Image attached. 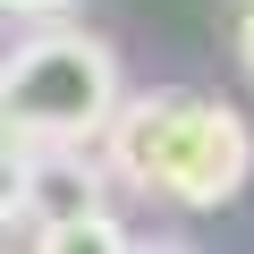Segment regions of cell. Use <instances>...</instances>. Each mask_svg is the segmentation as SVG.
Here are the masks:
<instances>
[{
    "label": "cell",
    "mask_w": 254,
    "mask_h": 254,
    "mask_svg": "<svg viewBox=\"0 0 254 254\" xmlns=\"http://www.w3.org/2000/svg\"><path fill=\"white\" fill-rule=\"evenodd\" d=\"M136 254H187V246H136Z\"/></svg>",
    "instance_id": "obj_8"
},
{
    "label": "cell",
    "mask_w": 254,
    "mask_h": 254,
    "mask_svg": "<svg viewBox=\"0 0 254 254\" xmlns=\"http://www.w3.org/2000/svg\"><path fill=\"white\" fill-rule=\"evenodd\" d=\"M0 9H17V17H68L76 0H0Z\"/></svg>",
    "instance_id": "obj_6"
},
{
    "label": "cell",
    "mask_w": 254,
    "mask_h": 254,
    "mask_svg": "<svg viewBox=\"0 0 254 254\" xmlns=\"http://www.w3.org/2000/svg\"><path fill=\"white\" fill-rule=\"evenodd\" d=\"M26 212V144H0V229Z\"/></svg>",
    "instance_id": "obj_5"
},
{
    "label": "cell",
    "mask_w": 254,
    "mask_h": 254,
    "mask_svg": "<svg viewBox=\"0 0 254 254\" xmlns=\"http://www.w3.org/2000/svg\"><path fill=\"white\" fill-rule=\"evenodd\" d=\"M26 212H34L43 229L102 212V170H93L76 144H43V153H26Z\"/></svg>",
    "instance_id": "obj_3"
},
{
    "label": "cell",
    "mask_w": 254,
    "mask_h": 254,
    "mask_svg": "<svg viewBox=\"0 0 254 254\" xmlns=\"http://www.w3.org/2000/svg\"><path fill=\"white\" fill-rule=\"evenodd\" d=\"M43 254H136V246H127V229H119L110 212H85V220L43 229Z\"/></svg>",
    "instance_id": "obj_4"
},
{
    "label": "cell",
    "mask_w": 254,
    "mask_h": 254,
    "mask_svg": "<svg viewBox=\"0 0 254 254\" xmlns=\"http://www.w3.org/2000/svg\"><path fill=\"white\" fill-rule=\"evenodd\" d=\"M237 60H246V76H254V0H246V17H237Z\"/></svg>",
    "instance_id": "obj_7"
},
{
    "label": "cell",
    "mask_w": 254,
    "mask_h": 254,
    "mask_svg": "<svg viewBox=\"0 0 254 254\" xmlns=\"http://www.w3.org/2000/svg\"><path fill=\"white\" fill-rule=\"evenodd\" d=\"M0 110L17 144H85L119 119V51L85 26H43L0 60Z\"/></svg>",
    "instance_id": "obj_2"
},
{
    "label": "cell",
    "mask_w": 254,
    "mask_h": 254,
    "mask_svg": "<svg viewBox=\"0 0 254 254\" xmlns=\"http://www.w3.org/2000/svg\"><path fill=\"white\" fill-rule=\"evenodd\" d=\"M119 178H136L144 195L178 203V212H212L246 187L254 170V136L229 102H195V93H153V102H119V119L102 127Z\"/></svg>",
    "instance_id": "obj_1"
}]
</instances>
